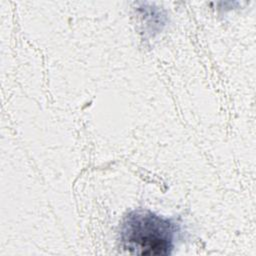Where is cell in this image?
I'll return each mask as SVG.
<instances>
[{
  "mask_svg": "<svg viewBox=\"0 0 256 256\" xmlns=\"http://www.w3.org/2000/svg\"><path fill=\"white\" fill-rule=\"evenodd\" d=\"M178 232V225L171 219L139 209L124 217L120 243L124 250L134 255H170Z\"/></svg>",
  "mask_w": 256,
  "mask_h": 256,
  "instance_id": "6da1fadb",
  "label": "cell"
}]
</instances>
